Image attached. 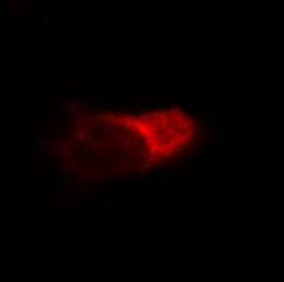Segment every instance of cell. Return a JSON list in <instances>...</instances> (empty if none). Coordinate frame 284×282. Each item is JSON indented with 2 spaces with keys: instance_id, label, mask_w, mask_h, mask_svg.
I'll use <instances>...</instances> for the list:
<instances>
[{
  "instance_id": "1",
  "label": "cell",
  "mask_w": 284,
  "mask_h": 282,
  "mask_svg": "<svg viewBox=\"0 0 284 282\" xmlns=\"http://www.w3.org/2000/svg\"><path fill=\"white\" fill-rule=\"evenodd\" d=\"M121 129L123 127L119 122H105L103 124V132H106V134H119Z\"/></svg>"
},
{
  "instance_id": "2",
  "label": "cell",
  "mask_w": 284,
  "mask_h": 282,
  "mask_svg": "<svg viewBox=\"0 0 284 282\" xmlns=\"http://www.w3.org/2000/svg\"><path fill=\"white\" fill-rule=\"evenodd\" d=\"M78 108H82V101H78V100H74V101H69V104H67V112H70V114H74V112L78 109Z\"/></svg>"
},
{
  "instance_id": "3",
  "label": "cell",
  "mask_w": 284,
  "mask_h": 282,
  "mask_svg": "<svg viewBox=\"0 0 284 282\" xmlns=\"http://www.w3.org/2000/svg\"><path fill=\"white\" fill-rule=\"evenodd\" d=\"M78 175H80V178H90V171L88 170H78Z\"/></svg>"
}]
</instances>
